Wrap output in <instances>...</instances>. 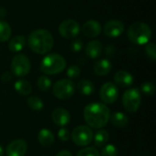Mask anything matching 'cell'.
<instances>
[{
  "label": "cell",
  "instance_id": "6da1fadb",
  "mask_svg": "<svg viewBox=\"0 0 156 156\" xmlns=\"http://www.w3.org/2000/svg\"><path fill=\"white\" fill-rule=\"evenodd\" d=\"M110 109L103 103L93 102L88 104L83 111V117L90 127L101 129L104 127L110 119Z\"/></svg>",
  "mask_w": 156,
  "mask_h": 156
},
{
  "label": "cell",
  "instance_id": "7a4b0ae2",
  "mask_svg": "<svg viewBox=\"0 0 156 156\" xmlns=\"http://www.w3.org/2000/svg\"><path fill=\"white\" fill-rule=\"evenodd\" d=\"M30 49L39 55L49 52L54 46V38L51 33L46 29H36L32 31L27 39Z\"/></svg>",
  "mask_w": 156,
  "mask_h": 156
},
{
  "label": "cell",
  "instance_id": "3957f363",
  "mask_svg": "<svg viewBox=\"0 0 156 156\" xmlns=\"http://www.w3.org/2000/svg\"><path fill=\"white\" fill-rule=\"evenodd\" d=\"M66 65V60L61 55L52 53L43 58L40 63V70L47 75H55L63 71Z\"/></svg>",
  "mask_w": 156,
  "mask_h": 156
},
{
  "label": "cell",
  "instance_id": "277c9868",
  "mask_svg": "<svg viewBox=\"0 0 156 156\" xmlns=\"http://www.w3.org/2000/svg\"><path fill=\"white\" fill-rule=\"evenodd\" d=\"M128 38L137 45L147 44L152 37L151 27L143 22H135L130 26L127 32Z\"/></svg>",
  "mask_w": 156,
  "mask_h": 156
},
{
  "label": "cell",
  "instance_id": "5b68a950",
  "mask_svg": "<svg viewBox=\"0 0 156 156\" xmlns=\"http://www.w3.org/2000/svg\"><path fill=\"white\" fill-rule=\"evenodd\" d=\"M142 102V96L141 90L137 88H133L127 90L122 96V105L124 109L130 112L133 113L138 111L141 106Z\"/></svg>",
  "mask_w": 156,
  "mask_h": 156
},
{
  "label": "cell",
  "instance_id": "8992f818",
  "mask_svg": "<svg viewBox=\"0 0 156 156\" xmlns=\"http://www.w3.org/2000/svg\"><path fill=\"white\" fill-rule=\"evenodd\" d=\"M31 64L29 58L24 54L16 55L11 61V72L16 77H24L30 71Z\"/></svg>",
  "mask_w": 156,
  "mask_h": 156
},
{
  "label": "cell",
  "instance_id": "52a82bcc",
  "mask_svg": "<svg viewBox=\"0 0 156 156\" xmlns=\"http://www.w3.org/2000/svg\"><path fill=\"white\" fill-rule=\"evenodd\" d=\"M75 92V84L70 80H58L53 86V94L58 100H68Z\"/></svg>",
  "mask_w": 156,
  "mask_h": 156
},
{
  "label": "cell",
  "instance_id": "ba28073f",
  "mask_svg": "<svg viewBox=\"0 0 156 156\" xmlns=\"http://www.w3.org/2000/svg\"><path fill=\"white\" fill-rule=\"evenodd\" d=\"M73 143L78 146H87L93 139V133L89 126L79 125L73 129L71 133Z\"/></svg>",
  "mask_w": 156,
  "mask_h": 156
},
{
  "label": "cell",
  "instance_id": "9c48e42d",
  "mask_svg": "<svg viewBox=\"0 0 156 156\" xmlns=\"http://www.w3.org/2000/svg\"><path fill=\"white\" fill-rule=\"evenodd\" d=\"M100 97L105 104H112L115 102L119 97L118 87L112 82L104 83L101 88Z\"/></svg>",
  "mask_w": 156,
  "mask_h": 156
},
{
  "label": "cell",
  "instance_id": "30bf717a",
  "mask_svg": "<svg viewBox=\"0 0 156 156\" xmlns=\"http://www.w3.org/2000/svg\"><path fill=\"white\" fill-rule=\"evenodd\" d=\"M80 30L79 23L74 19L63 20L58 26L59 34L65 38H73L79 35Z\"/></svg>",
  "mask_w": 156,
  "mask_h": 156
},
{
  "label": "cell",
  "instance_id": "8fae6325",
  "mask_svg": "<svg viewBox=\"0 0 156 156\" xmlns=\"http://www.w3.org/2000/svg\"><path fill=\"white\" fill-rule=\"evenodd\" d=\"M124 31V25L118 19L109 20L103 27V32L108 37H118Z\"/></svg>",
  "mask_w": 156,
  "mask_h": 156
},
{
  "label": "cell",
  "instance_id": "7c38bea8",
  "mask_svg": "<svg viewBox=\"0 0 156 156\" xmlns=\"http://www.w3.org/2000/svg\"><path fill=\"white\" fill-rule=\"evenodd\" d=\"M27 149V142L23 139L12 141L5 149L6 156H25Z\"/></svg>",
  "mask_w": 156,
  "mask_h": 156
},
{
  "label": "cell",
  "instance_id": "4fadbf2b",
  "mask_svg": "<svg viewBox=\"0 0 156 156\" xmlns=\"http://www.w3.org/2000/svg\"><path fill=\"white\" fill-rule=\"evenodd\" d=\"M52 121L55 124L60 127L67 126L70 122V114L69 112L63 108H57L52 112L51 115Z\"/></svg>",
  "mask_w": 156,
  "mask_h": 156
},
{
  "label": "cell",
  "instance_id": "5bb4252c",
  "mask_svg": "<svg viewBox=\"0 0 156 156\" xmlns=\"http://www.w3.org/2000/svg\"><path fill=\"white\" fill-rule=\"evenodd\" d=\"M82 32L88 37H96L101 32V26L97 20L90 19L83 24Z\"/></svg>",
  "mask_w": 156,
  "mask_h": 156
},
{
  "label": "cell",
  "instance_id": "9a60e30c",
  "mask_svg": "<svg viewBox=\"0 0 156 156\" xmlns=\"http://www.w3.org/2000/svg\"><path fill=\"white\" fill-rule=\"evenodd\" d=\"M114 81L115 83L122 88H127L133 85V77L131 73L126 70H119L114 74Z\"/></svg>",
  "mask_w": 156,
  "mask_h": 156
},
{
  "label": "cell",
  "instance_id": "2e32d148",
  "mask_svg": "<svg viewBox=\"0 0 156 156\" xmlns=\"http://www.w3.org/2000/svg\"><path fill=\"white\" fill-rule=\"evenodd\" d=\"M102 49L103 46L101 41L91 40L87 44L85 48V53L90 58H97L102 53Z\"/></svg>",
  "mask_w": 156,
  "mask_h": 156
},
{
  "label": "cell",
  "instance_id": "e0dca14e",
  "mask_svg": "<svg viewBox=\"0 0 156 156\" xmlns=\"http://www.w3.org/2000/svg\"><path fill=\"white\" fill-rule=\"evenodd\" d=\"M112 69V62L107 59V58H102L98 60L93 67L94 73L100 77H103L108 75Z\"/></svg>",
  "mask_w": 156,
  "mask_h": 156
},
{
  "label": "cell",
  "instance_id": "ac0fdd59",
  "mask_svg": "<svg viewBox=\"0 0 156 156\" xmlns=\"http://www.w3.org/2000/svg\"><path fill=\"white\" fill-rule=\"evenodd\" d=\"M109 121L113 126L117 128H124L129 123V119L127 115L121 112H114L112 114H111Z\"/></svg>",
  "mask_w": 156,
  "mask_h": 156
},
{
  "label": "cell",
  "instance_id": "d6986e66",
  "mask_svg": "<svg viewBox=\"0 0 156 156\" xmlns=\"http://www.w3.org/2000/svg\"><path fill=\"white\" fill-rule=\"evenodd\" d=\"M37 140H38V143L42 146L48 147V146H51L54 144L55 137H54V134L52 133L51 131H49L48 129H42L38 133Z\"/></svg>",
  "mask_w": 156,
  "mask_h": 156
},
{
  "label": "cell",
  "instance_id": "ffe728a7",
  "mask_svg": "<svg viewBox=\"0 0 156 156\" xmlns=\"http://www.w3.org/2000/svg\"><path fill=\"white\" fill-rule=\"evenodd\" d=\"M26 45V38L22 35H17L12 37L8 43V48L11 52L21 51Z\"/></svg>",
  "mask_w": 156,
  "mask_h": 156
},
{
  "label": "cell",
  "instance_id": "44dd1931",
  "mask_svg": "<svg viewBox=\"0 0 156 156\" xmlns=\"http://www.w3.org/2000/svg\"><path fill=\"white\" fill-rule=\"evenodd\" d=\"M14 88L17 93L23 96H27L32 92V86L31 84L25 80H19L15 82Z\"/></svg>",
  "mask_w": 156,
  "mask_h": 156
},
{
  "label": "cell",
  "instance_id": "7402d4cb",
  "mask_svg": "<svg viewBox=\"0 0 156 156\" xmlns=\"http://www.w3.org/2000/svg\"><path fill=\"white\" fill-rule=\"evenodd\" d=\"M78 90L80 94L89 96L95 91V86L93 82L89 80H81L78 83Z\"/></svg>",
  "mask_w": 156,
  "mask_h": 156
},
{
  "label": "cell",
  "instance_id": "603a6c76",
  "mask_svg": "<svg viewBox=\"0 0 156 156\" xmlns=\"http://www.w3.org/2000/svg\"><path fill=\"white\" fill-rule=\"evenodd\" d=\"M110 135L106 130H100L94 135V144L97 147L104 146L109 141Z\"/></svg>",
  "mask_w": 156,
  "mask_h": 156
},
{
  "label": "cell",
  "instance_id": "cb8c5ba5",
  "mask_svg": "<svg viewBox=\"0 0 156 156\" xmlns=\"http://www.w3.org/2000/svg\"><path fill=\"white\" fill-rule=\"evenodd\" d=\"M11 27L4 20H0V42H5L10 38Z\"/></svg>",
  "mask_w": 156,
  "mask_h": 156
},
{
  "label": "cell",
  "instance_id": "d4e9b609",
  "mask_svg": "<svg viewBox=\"0 0 156 156\" xmlns=\"http://www.w3.org/2000/svg\"><path fill=\"white\" fill-rule=\"evenodd\" d=\"M27 102L28 107L33 111H40L44 107L43 101L37 96H30L29 98H27Z\"/></svg>",
  "mask_w": 156,
  "mask_h": 156
},
{
  "label": "cell",
  "instance_id": "484cf974",
  "mask_svg": "<svg viewBox=\"0 0 156 156\" xmlns=\"http://www.w3.org/2000/svg\"><path fill=\"white\" fill-rule=\"evenodd\" d=\"M51 80L48 76H40L37 80V88L41 91L45 92L49 90V88L51 87Z\"/></svg>",
  "mask_w": 156,
  "mask_h": 156
},
{
  "label": "cell",
  "instance_id": "4316f807",
  "mask_svg": "<svg viewBox=\"0 0 156 156\" xmlns=\"http://www.w3.org/2000/svg\"><path fill=\"white\" fill-rule=\"evenodd\" d=\"M77 156H101V154L95 147H86L79 151Z\"/></svg>",
  "mask_w": 156,
  "mask_h": 156
},
{
  "label": "cell",
  "instance_id": "83f0119b",
  "mask_svg": "<svg viewBox=\"0 0 156 156\" xmlns=\"http://www.w3.org/2000/svg\"><path fill=\"white\" fill-rule=\"evenodd\" d=\"M141 90L142 92H144L145 95H154V92H155V86L153 82H150V81H146L144 83L142 84L141 86Z\"/></svg>",
  "mask_w": 156,
  "mask_h": 156
},
{
  "label": "cell",
  "instance_id": "f1b7e54d",
  "mask_svg": "<svg viewBox=\"0 0 156 156\" xmlns=\"http://www.w3.org/2000/svg\"><path fill=\"white\" fill-rule=\"evenodd\" d=\"M118 155V149L113 144H108L106 145L102 151L101 156H117Z\"/></svg>",
  "mask_w": 156,
  "mask_h": 156
},
{
  "label": "cell",
  "instance_id": "f546056e",
  "mask_svg": "<svg viewBox=\"0 0 156 156\" xmlns=\"http://www.w3.org/2000/svg\"><path fill=\"white\" fill-rule=\"evenodd\" d=\"M80 69L77 66V65H71L70 67H69V69H67V76L73 80V79H77L80 77Z\"/></svg>",
  "mask_w": 156,
  "mask_h": 156
},
{
  "label": "cell",
  "instance_id": "4dcf8cb0",
  "mask_svg": "<svg viewBox=\"0 0 156 156\" xmlns=\"http://www.w3.org/2000/svg\"><path fill=\"white\" fill-rule=\"evenodd\" d=\"M145 53L146 55L152 59L155 60L156 59V47L155 44L154 42H148L145 48Z\"/></svg>",
  "mask_w": 156,
  "mask_h": 156
},
{
  "label": "cell",
  "instance_id": "1f68e13d",
  "mask_svg": "<svg viewBox=\"0 0 156 156\" xmlns=\"http://www.w3.org/2000/svg\"><path fill=\"white\" fill-rule=\"evenodd\" d=\"M82 47H83V42L80 38L73 40L70 45V48L73 52H80L82 49Z\"/></svg>",
  "mask_w": 156,
  "mask_h": 156
},
{
  "label": "cell",
  "instance_id": "d6a6232c",
  "mask_svg": "<svg viewBox=\"0 0 156 156\" xmlns=\"http://www.w3.org/2000/svg\"><path fill=\"white\" fill-rule=\"evenodd\" d=\"M58 136L61 142H67L69 139V131L67 128H60L58 130Z\"/></svg>",
  "mask_w": 156,
  "mask_h": 156
},
{
  "label": "cell",
  "instance_id": "836d02e7",
  "mask_svg": "<svg viewBox=\"0 0 156 156\" xmlns=\"http://www.w3.org/2000/svg\"><path fill=\"white\" fill-rule=\"evenodd\" d=\"M12 77H13L12 72H10V71H5V72H4V73L1 75V80H2L3 82L6 83V82H9V81L12 80Z\"/></svg>",
  "mask_w": 156,
  "mask_h": 156
},
{
  "label": "cell",
  "instance_id": "e575fe53",
  "mask_svg": "<svg viewBox=\"0 0 156 156\" xmlns=\"http://www.w3.org/2000/svg\"><path fill=\"white\" fill-rule=\"evenodd\" d=\"M105 52H106V55L108 57H112L114 55V53H115V48H114V46H112V45L108 46L106 48V51Z\"/></svg>",
  "mask_w": 156,
  "mask_h": 156
},
{
  "label": "cell",
  "instance_id": "d590c367",
  "mask_svg": "<svg viewBox=\"0 0 156 156\" xmlns=\"http://www.w3.org/2000/svg\"><path fill=\"white\" fill-rule=\"evenodd\" d=\"M56 156H73V155H72V154H71L70 152L64 150V151L59 152V153H58V154Z\"/></svg>",
  "mask_w": 156,
  "mask_h": 156
},
{
  "label": "cell",
  "instance_id": "8d00e7d4",
  "mask_svg": "<svg viewBox=\"0 0 156 156\" xmlns=\"http://www.w3.org/2000/svg\"><path fill=\"white\" fill-rule=\"evenodd\" d=\"M5 14H6V11H5V9L4 7L0 6V17H3V16H5Z\"/></svg>",
  "mask_w": 156,
  "mask_h": 156
},
{
  "label": "cell",
  "instance_id": "74e56055",
  "mask_svg": "<svg viewBox=\"0 0 156 156\" xmlns=\"http://www.w3.org/2000/svg\"><path fill=\"white\" fill-rule=\"evenodd\" d=\"M0 156H4V149L0 144Z\"/></svg>",
  "mask_w": 156,
  "mask_h": 156
}]
</instances>
